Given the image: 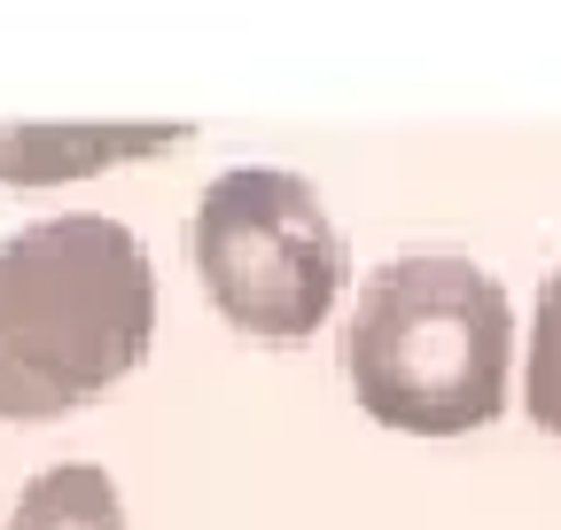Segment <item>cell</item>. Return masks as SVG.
Segmentation results:
<instances>
[{
    "label": "cell",
    "instance_id": "1",
    "mask_svg": "<svg viewBox=\"0 0 561 530\" xmlns=\"http://www.w3.org/2000/svg\"><path fill=\"white\" fill-rule=\"evenodd\" d=\"M157 336V274L117 219L70 211L0 242V422H62Z\"/></svg>",
    "mask_w": 561,
    "mask_h": 530
},
{
    "label": "cell",
    "instance_id": "2",
    "mask_svg": "<svg viewBox=\"0 0 561 530\" xmlns=\"http://www.w3.org/2000/svg\"><path fill=\"white\" fill-rule=\"evenodd\" d=\"M507 352H515L507 289L453 250L382 265L343 327V367L359 406L382 429L413 437H460L500 422Z\"/></svg>",
    "mask_w": 561,
    "mask_h": 530
},
{
    "label": "cell",
    "instance_id": "3",
    "mask_svg": "<svg viewBox=\"0 0 561 530\" xmlns=\"http://www.w3.org/2000/svg\"><path fill=\"white\" fill-rule=\"evenodd\" d=\"M195 274L210 289L242 336L265 344H297L328 320V304L343 297V234L320 211L312 180L273 172V164H242L219 172L195 204Z\"/></svg>",
    "mask_w": 561,
    "mask_h": 530
},
{
    "label": "cell",
    "instance_id": "4",
    "mask_svg": "<svg viewBox=\"0 0 561 530\" xmlns=\"http://www.w3.org/2000/svg\"><path fill=\"white\" fill-rule=\"evenodd\" d=\"M187 125H0V187H55L102 164L180 149Z\"/></svg>",
    "mask_w": 561,
    "mask_h": 530
},
{
    "label": "cell",
    "instance_id": "5",
    "mask_svg": "<svg viewBox=\"0 0 561 530\" xmlns=\"http://www.w3.org/2000/svg\"><path fill=\"white\" fill-rule=\"evenodd\" d=\"M9 530H125L117 484L87 460H62V469H39L9 515Z\"/></svg>",
    "mask_w": 561,
    "mask_h": 530
},
{
    "label": "cell",
    "instance_id": "6",
    "mask_svg": "<svg viewBox=\"0 0 561 530\" xmlns=\"http://www.w3.org/2000/svg\"><path fill=\"white\" fill-rule=\"evenodd\" d=\"M523 406L546 437H561V265L538 289V320H530V367H523Z\"/></svg>",
    "mask_w": 561,
    "mask_h": 530
}]
</instances>
